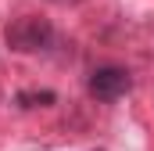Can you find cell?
Here are the masks:
<instances>
[{"label":"cell","instance_id":"obj_3","mask_svg":"<svg viewBox=\"0 0 154 151\" xmlns=\"http://www.w3.org/2000/svg\"><path fill=\"white\" fill-rule=\"evenodd\" d=\"M18 101H22L25 108H36V101H39V104H50V101H54V94H50V90H39V94H22Z\"/></svg>","mask_w":154,"mask_h":151},{"label":"cell","instance_id":"obj_2","mask_svg":"<svg viewBox=\"0 0 154 151\" xmlns=\"http://www.w3.org/2000/svg\"><path fill=\"white\" fill-rule=\"evenodd\" d=\"M129 86H133V76L125 72V69H118V65H100L97 72L90 76V94H93L97 101H104V104L125 97Z\"/></svg>","mask_w":154,"mask_h":151},{"label":"cell","instance_id":"obj_1","mask_svg":"<svg viewBox=\"0 0 154 151\" xmlns=\"http://www.w3.org/2000/svg\"><path fill=\"white\" fill-rule=\"evenodd\" d=\"M4 40H7V47L18 50V54L47 50V47L54 43V25H50L47 18H39V14H22V18H14V22L4 29Z\"/></svg>","mask_w":154,"mask_h":151}]
</instances>
